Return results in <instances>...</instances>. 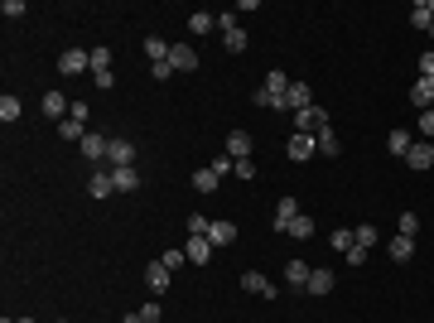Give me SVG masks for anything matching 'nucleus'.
<instances>
[{"label": "nucleus", "mask_w": 434, "mask_h": 323, "mask_svg": "<svg viewBox=\"0 0 434 323\" xmlns=\"http://www.w3.org/2000/svg\"><path fill=\"white\" fill-rule=\"evenodd\" d=\"M164 319V309H160V299H150L145 309H140V323H160Z\"/></svg>", "instance_id": "obj_40"}, {"label": "nucleus", "mask_w": 434, "mask_h": 323, "mask_svg": "<svg viewBox=\"0 0 434 323\" xmlns=\"http://www.w3.org/2000/svg\"><path fill=\"white\" fill-rule=\"evenodd\" d=\"M58 135H63V140H78V145H82V135H87V121H78V116H63V121H58Z\"/></svg>", "instance_id": "obj_25"}, {"label": "nucleus", "mask_w": 434, "mask_h": 323, "mask_svg": "<svg viewBox=\"0 0 434 323\" xmlns=\"http://www.w3.org/2000/svg\"><path fill=\"white\" fill-rule=\"evenodd\" d=\"M222 155H232V160H251V135H246V131H232Z\"/></svg>", "instance_id": "obj_17"}, {"label": "nucleus", "mask_w": 434, "mask_h": 323, "mask_svg": "<svg viewBox=\"0 0 434 323\" xmlns=\"http://www.w3.org/2000/svg\"><path fill=\"white\" fill-rule=\"evenodd\" d=\"M0 15H10V20H20V15H29V5H25V0H5V5H0Z\"/></svg>", "instance_id": "obj_41"}, {"label": "nucleus", "mask_w": 434, "mask_h": 323, "mask_svg": "<svg viewBox=\"0 0 434 323\" xmlns=\"http://www.w3.org/2000/svg\"><path fill=\"white\" fill-rule=\"evenodd\" d=\"M150 78H155V82H169V78H174V68H169V58H164V63H150Z\"/></svg>", "instance_id": "obj_42"}, {"label": "nucleus", "mask_w": 434, "mask_h": 323, "mask_svg": "<svg viewBox=\"0 0 434 323\" xmlns=\"http://www.w3.org/2000/svg\"><path fill=\"white\" fill-rule=\"evenodd\" d=\"M208 29H217V15H213V10H198V15H189V34H208Z\"/></svg>", "instance_id": "obj_29"}, {"label": "nucleus", "mask_w": 434, "mask_h": 323, "mask_svg": "<svg viewBox=\"0 0 434 323\" xmlns=\"http://www.w3.org/2000/svg\"><path fill=\"white\" fill-rule=\"evenodd\" d=\"M169 68L174 73H193L198 68V49L193 44H169Z\"/></svg>", "instance_id": "obj_6"}, {"label": "nucleus", "mask_w": 434, "mask_h": 323, "mask_svg": "<svg viewBox=\"0 0 434 323\" xmlns=\"http://www.w3.org/2000/svg\"><path fill=\"white\" fill-rule=\"evenodd\" d=\"M217 29H222L227 54H246V29L237 25V15H217Z\"/></svg>", "instance_id": "obj_2"}, {"label": "nucleus", "mask_w": 434, "mask_h": 323, "mask_svg": "<svg viewBox=\"0 0 434 323\" xmlns=\"http://www.w3.org/2000/svg\"><path fill=\"white\" fill-rule=\"evenodd\" d=\"M208 242L213 246H232L237 242V227H232V222H213V227H208Z\"/></svg>", "instance_id": "obj_24"}, {"label": "nucleus", "mask_w": 434, "mask_h": 323, "mask_svg": "<svg viewBox=\"0 0 434 323\" xmlns=\"http://www.w3.org/2000/svg\"><path fill=\"white\" fill-rule=\"evenodd\" d=\"M160 261H164L169 270H179L184 261H189V251H184V246H164V256H160Z\"/></svg>", "instance_id": "obj_36"}, {"label": "nucleus", "mask_w": 434, "mask_h": 323, "mask_svg": "<svg viewBox=\"0 0 434 323\" xmlns=\"http://www.w3.org/2000/svg\"><path fill=\"white\" fill-rule=\"evenodd\" d=\"M410 102L420 111H434V78H415V87H410Z\"/></svg>", "instance_id": "obj_13"}, {"label": "nucleus", "mask_w": 434, "mask_h": 323, "mask_svg": "<svg viewBox=\"0 0 434 323\" xmlns=\"http://www.w3.org/2000/svg\"><path fill=\"white\" fill-rule=\"evenodd\" d=\"M111 179H116V193H136L140 189V174H136V169H111Z\"/></svg>", "instance_id": "obj_27"}, {"label": "nucleus", "mask_w": 434, "mask_h": 323, "mask_svg": "<svg viewBox=\"0 0 434 323\" xmlns=\"http://www.w3.org/2000/svg\"><path fill=\"white\" fill-rule=\"evenodd\" d=\"M396 227H401V237H410V242H415V232H420V217H415V213H401V222H396Z\"/></svg>", "instance_id": "obj_38"}, {"label": "nucleus", "mask_w": 434, "mask_h": 323, "mask_svg": "<svg viewBox=\"0 0 434 323\" xmlns=\"http://www.w3.org/2000/svg\"><path fill=\"white\" fill-rule=\"evenodd\" d=\"M314 150H319V140H314V135H290V145H285V155H290V160L295 164H304V160H314Z\"/></svg>", "instance_id": "obj_8"}, {"label": "nucleus", "mask_w": 434, "mask_h": 323, "mask_svg": "<svg viewBox=\"0 0 434 323\" xmlns=\"http://www.w3.org/2000/svg\"><path fill=\"white\" fill-rule=\"evenodd\" d=\"M430 34H434V25H430Z\"/></svg>", "instance_id": "obj_48"}, {"label": "nucleus", "mask_w": 434, "mask_h": 323, "mask_svg": "<svg viewBox=\"0 0 434 323\" xmlns=\"http://www.w3.org/2000/svg\"><path fill=\"white\" fill-rule=\"evenodd\" d=\"M217 184H222V179H217L213 169H193V189L198 193H217Z\"/></svg>", "instance_id": "obj_30"}, {"label": "nucleus", "mask_w": 434, "mask_h": 323, "mask_svg": "<svg viewBox=\"0 0 434 323\" xmlns=\"http://www.w3.org/2000/svg\"><path fill=\"white\" fill-rule=\"evenodd\" d=\"M328 246H333V251H343V256H348V251H353V246H357V237H353V232H348V227H338V232H333V237H328Z\"/></svg>", "instance_id": "obj_34"}, {"label": "nucleus", "mask_w": 434, "mask_h": 323, "mask_svg": "<svg viewBox=\"0 0 434 323\" xmlns=\"http://www.w3.org/2000/svg\"><path fill=\"white\" fill-rule=\"evenodd\" d=\"M208 227H213V222H208L203 213H193V217H189V237H208Z\"/></svg>", "instance_id": "obj_39"}, {"label": "nucleus", "mask_w": 434, "mask_h": 323, "mask_svg": "<svg viewBox=\"0 0 434 323\" xmlns=\"http://www.w3.org/2000/svg\"><path fill=\"white\" fill-rule=\"evenodd\" d=\"M348 266H353V270L367 266V251H362V246H353V251H348Z\"/></svg>", "instance_id": "obj_45"}, {"label": "nucleus", "mask_w": 434, "mask_h": 323, "mask_svg": "<svg viewBox=\"0 0 434 323\" xmlns=\"http://www.w3.org/2000/svg\"><path fill=\"white\" fill-rule=\"evenodd\" d=\"M242 290H246V295H261V299H275V285L261 275V270H246V275H242Z\"/></svg>", "instance_id": "obj_11"}, {"label": "nucleus", "mask_w": 434, "mask_h": 323, "mask_svg": "<svg viewBox=\"0 0 434 323\" xmlns=\"http://www.w3.org/2000/svg\"><path fill=\"white\" fill-rule=\"evenodd\" d=\"M169 285H174V270L164 266V261H150V266H145V290L160 299L164 290H169Z\"/></svg>", "instance_id": "obj_5"}, {"label": "nucleus", "mask_w": 434, "mask_h": 323, "mask_svg": "<svg viewBox=\"0 0 434 323\" xmlns=\"http://www.w3.org/2000/svg\"><path fill=\"white\" fill-rule=\"evenodd\" d=\"M261 87H266L271 97H280V111H285V92H290V78H285V73L275 68V73H266V82H261Z\"/></svg>", "instance_id": "obj_23"}, {"label": "nucleus", "mask_w": 434, "mask_h": 323, "mask_svg": "<svg viewBox=\"0 0 434 323\" xmlns=\"http://www.w3.org/2000/svg\"><path fill=\"white\" fill-rule=\"evenodd\" d=\"M415 131L425 135V140H434V111H420V126H415Z\"/></svg>", "instance_id": "obj_43"}, {"label": "nucleus", "mask_w": 434, "mask_h": 323, "mask_svg": "<svg viewBox=\"0 0 434 323\" xmlns=\"http://www.w3.org/2000/svg\"><path fill=\"white\" fill-rule=\"evenodd\" d=\"M237 179H256V164H251V160H237Z\"/></svg>", "instance_id": "obj_47"}, {"label": "nucleus", "mask_w": 434, "mask_h": 323, "mask_svg": "<svg viewBox=\"0 0 434 323\" xmlns=\"http://www.w3.org/2000/svg\"><path fill=\"white\" fill-rule=\"evenodd\" d=\"M338 280H333V270H324V266H314L309 270V285H304V295H328Z\"/></svg>", "instance_id": "obj_14"}, {"label": "nucleus", "mask_w": 434, "mask_h": 323, "mask_svg": "<svg viewBox=\"0 0 434 323\" xmlns=\"http://www.w3.org/2000/svg\"><path fill=\"white\" fill-rule=\"evenodd\" d=\"M386 256H391L396 266H406L410 256H415V242H410V237H401V232H396V237H391V246H386Z\"/></svg>", "instance_id": "obj_18"}, {"label": "nucleus", "mask_w": 434, "mask_h": 323, "mask_svg": "<svg viewBox=\"0 0 434 323\" xmlns=\"http://www.w3.org/2000/svg\"><path fill=\"white\" fill-rule=\"evenodd\" d=\"M410 25L430 34V25H434V5H430V0H415V5H410Z\"/></svg>", "instance_id": "obj_21"}, {"label": "nucleus", "mask_w": 434, "mask_h": 323, "mask_svg": "<svg viewBox=\"0 0 434 323\" xmlns=\"http://www.w3.org/2000/svg\"><path fill=\"white\" fill-rule=\"evenodd\" d=\"M145 54H150V63H164V58H169V44H164L160 34H145Z\"/></svg>", "instance_id": "obj_31"}, {"label": "nucleus", "mask_w": 434, "mask_h": 323, "mask_svg": "<svg viewBox=\"0 0 434 323\" xmlns=\"http://www.w3.org/2000/svg\"><path fill=\"white\" fill-rule=\"evenodd\" d=\"M184 251H189L193 266H208V261H213V242H208V237H189V242H184Z\"/></svg>", "instance_id": "obj_15"}, {"label": "nucleus", "mask_w": 434, "mask_h": 323, "mask_svg": "<svg viewBox=\"0 0 434 323\" xmlns=\"http://www.w3.org/2000/svg\"><path fill=\"white\" fill-rule=\"evenodd\" d=\"M314 107V87L309 82H290V92H285V111H304Z\"/></svg>", "instance_id": "obj_10"}, {"label": "nucleus", "mask_w": 434, "mask_h": 323, "mask_svg": "<svg viewBox=\"0 0 434 323\" xmlns=\"http://www.w3.org/2000/svg\"><path fill=\"white\" fill-rule=\"evenodd\" d=\"M20 116H25V107H20V97H15V92H5V97H0V121L10 126V121H20Z\"/></svg>", "instance_id": "obj_26"}, {"label": "nucleus", "mask_w": 434, "mask_h": 323, "mask_svg": "<svg viewBox=\"0 0 434 323\" xmlns=\"http://www.w3.org/2000/svg\"><path fill=\"white\" fill-rule=\"evenodd\" d=\"M87 68H92V49H63V54H58V73H63V78H78Z\"/></svg>", "instance_id": "obj_3"}, {"label": "nucleus", "mask_w": 434, "mask_h": 323, "mask_svg": "<svg viewBox=\"0 0 434 323\" xmlns=\"http://www.w3.org/2000/svg\"><path fill=\"white\" fill-rule=\"evenodd\" d=\"M131 164H136V145H131V140H111L107 169H131Z\"/></svg>", "instance_id": "obj_9"}, {"label": "nucleus", "mask_w": 434, "mask_h": 323, "mask_svg": "<svg viewBox=\"0 0 434 323\" xmlns=\"http://www.w3.org/2000/svg\"><path fill=\"white\" fill-rule=\"evenodd\" d=\"M309 270H314V266H304V261H290V266H285V280H290L295 290H304V285H309Z\"/></svg>", "instance_id": "obj_28"}, {"label": "nucleus", "mask_w": 434, "mask_h": 323, "mask_svg": "<svg viewBox=\"0 0 434 323\" xmlns=\"http://www.w3.org/2000/svg\"><path fill=\"white\" fill-rule=\"evenodd\" d=\"M410 145H415V135H410V131H391V135H386V150H391L396 160H406Z\"/></svg>", "instance_id": "obj_22"}, {"label": "nucleus", "mask_w": 434, "mask_h": 323, "mask_svg": "<svg viewBox=\"0 0 434 323\" xmlns=\"http://www.w3.org/2000/svg\"><path fill=\"white\" fill-rule=\"evenodd\" d=\"M406 164H410V169H430V164H434V140H415L410 155H406Z\"/></svg>", "instance_id": "obj_12"}, {"label": "nucleus", "mask_w": 434, "mask_h": 323, "mask_svg": "<svg viewBox=\"0 0 434 323\" xmlns=\"http://www.w3.org/2000/svg\"><path fill=\"white\" fill-rule=\"evenodd\" d=\"M102 73H111V49H107V44L92 49V78H102Z\"/></svg>", "instance_id": "obj_32"}, {"label": "nucleus", "mask_w": 434, "mask_h": 323, "mask_svg": "<svg viewBox=\"0 0 434 323\" xmlns=\"http://www.w3.org/2000/svg\"><path fill=\"white\" fill-rule=\"evenodd\" d=\"M73 111V102L63 97V92H44V116H54V121H63Z\"/></svg>", "instance_id": "obj_20"}, {"label": "nucleus", "mask_w": 434, "mask_h": 323, "mask_svg": "<svg viewBox=\"0 0 434 323\" xmlns=\"http://www.w3.org/2000/svg\"><path fill=\"white\" fill-rule=\"evenodd\" d=\"M285 237H295V242H309V237H314V222H309V217L299 213L295 222H290V232H285Z\"/></svg>", "instance_id": "obj_33"}, {"label": "nucleus", "mask_w": 434, "mask_h": 323, "mask_svg": "<svg viewBox=\"0 0 434 323\" xmlns=\"http://www.w3.org/2000/svg\"><path fill=\"white\" fill-rule=\"evenodd\" d=\"M353 237H357V246H362V251H367V246H377V242H381V232H377V227H372V222H362V227H357Z\"/></svg>", "instance_id": "obj_35"}, {"label": "nucleus", "mask_w": 434, "mask_h": 323, "mask_svg": "<svg viewBox=\"0 0 434 323\" xmlns=\"http://www.w3.org/2000/svg\"><path fill=\"white\" fill-rule=\"evenodd\" d=\"M295 217H299V203L295 198H280V203H275V232H290Z\"/></svg>", "instance_id": "obj_16"}, {"label": "nucleus", "mask_w": 434, "mask_h": 323, "mask_svg": "<svg viewBox=\"0 0 434 323\" xmlns=\"http://www.w3.org/2000/svg\"><path fill=\"white\" fill-rule=\"evenodd\" d=\"M107 150H111V135H102V131H87V135H82V160H87V164L107 169Z\"/></svg>", "instance_id": "obj_1"}, {"label": "nucleus", "mask_w": 434, "mask_h": 323, "mask_svg": "<svg viewBox=\"0 0 434 323\" xmlns=\"http://www.w3.org/2000/svg\"><path fill=\"white\" fill-rule=\"evenodd\" d=\"M328 126V111L319 107V102H314V107H304V111H295V131L299 135H319Z\"/></svg>", "instance_id": "obj_4"}, {"label": "nucleus", "mask_w": 434, "mask_h": 323, "mask_svg": "<svg viewBox=\"0 0 434 323\" xmlns=\"http://www.w3.org/2000/svg\"><path fill=\"white\" fill-rule=\"evenodd\" d=\"M251 102H256V107H275V111H280V97H271L266 87H261V92H251Z\"/></svg>", "instance_id": "obj_44"}, {"label": "nucleus", "mask_w": 434, "mask_h": 323, "mask_svg": "<svg viewBox=\"0 0 434 323\" xmlns=\"http://www.w3.org/2000/svg\"><path fill=\"white\" fill-rule=\"evenodd\" d=\"M208 169H213L217 179H222V174H237V160H232V155H217V160L208 164Z\"/></svg>", "instance_id": "obj_37"}, {"label": "nucleus", "mask_w": 434, "mask_h": 323, "mask_svg": "<svg viewBox=\"0 0 434 323\" xmlns=\"http://www.w3.org/2000/svg\"><path fill=\"white\" fill-rule=\"evenodd\" d=\"M87 193H92L97 203H107L111 193H116V179H111V169H92V174H87Z\"/></svg>", "instance_id": "obj_7"}, {"label": "nucleus", "mask_w": 434, "mask_h": 323, "mask_svg": "<svg viewBox=\"0 0 434 323\" xmlns=\"http://www.w3.org/2000/svg\"><path fill=\"white\" fill-rule=\"evenodd\" d=\"M314 140H319V155H324V160H338V155H343V140H338V131H328V126H324Z\"/></svg>", "instance_id": "obj_19"}, {"label": "nucleus", "mask_w": 434, "mask_h": 323, "mask_svg": "<svg viewBox=\"0 0 434 323\" xmlns=\"http://www.w3.org/2000/svg\"><path fill=\"white\" fill-rule=\"evenodd\" d=\"M420 78H434V49H430V54H420Z\"/></svg>", "instance_id": "obj_46"}]
</instances>
